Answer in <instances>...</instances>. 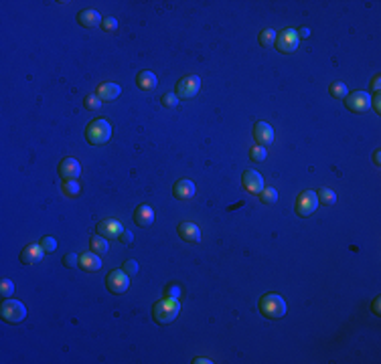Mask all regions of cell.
<instances>
[{
    "label": "cell",
    "instance_id": "obj_20",
    "mask_svg": "<svg viewBox=\"0 0 381 364\" xmlns=\"http://www.w3.org/2000/svg\"><path fill=\"white\" fill-rule=\"evenodd\" d=\"M172 192H174V196L178 198V200H186V198H193L195 196V182L193 180H178L176 184H174V188H172Z\"/></svg>",
    "mask_w": 381,
    "mask_h": 364
},
{
    "label": "cell",
    "instance_id": "obj_7",
    "mask_svg": "<svg viewBox=\"0 0 381 364\" xmlns=\"http://www.w3.org/2000/svg\"><path fill=\"white\" fill-rule=\"evenodd\" d=\"M316 206H318V196H316V192H314V190H304V192L298 194L294 208H296V214H298V216H310V214L316 210Z\"/></svg>",
    "mask_w": 381,
    "mask_h": 364
},
{
    "label": "cell",
    "instance_id": "obj_5",
    "mask_svg": "<svg viewBox=\"0 0 381 364\" xmlns=\"http://www.w3.org/2000/svg\"><path fill=\"white\" fill-rule=\"evenodd\" d=\"M105 287H107L111 293L122 295V293H126L128 287H130V275H128L124 269H113V271H109L107 277H105Z\"/></svg>",
    "mask_w": 381,
    "mask_h": 364
},
{
    "label": "cell",
    "instance_id": "obj_11",
    "mask_svg": "<svg viewBox=\"0 0 381 364\" xmlns=\"http://www.w3.org/2000/svg\"><path fill=\"white\" fill-rule=\"evenodd\" d=\"M57 170L63 180H79V176H81V164L75 158H63L59 162Z\"/></svg>",
    "mask_w": 381,
    "mask_h": 364
},
{
    "label": "cell",
    "instance_id": "obj_14",
    "mask_svg": "<svg viewBox=\"0 0 381 364\" xmlns=\"http://www.w3.org/2000/svg\"><path fill=\"white\" fill-rule=\"evenodd\" d=\"M178 237L186 243H199L201 241V229L195 222L184 220V222L178 224Z\"/></svg>",
    "mask_w": 381,
    "mask_h": 364
},
{
    "label": "cell",
    "instance_id": "obj_32",
    "mask_svg": "<svg viewBox=\"0 0 381 364\" xmlns=\"http://www.w3.org/2000/svg\"><path fill=\"white\" fill-rule=\"evenodd\" d=\"M63 265L69 267V269L79 267V257H77V253H67V255L63 257Z\"/></svg>",
    "mask_w": 381,
    "mask_h": 364
},
{
    "label": "cell",
    "instance_id": "obj_42",
    "mask_svg": "<svg viewBox=\"0 0 381 364\" xmlns=\"http://www.w3.org/2000/svg\"><path fill=\"white\" fill-rule=\"evenodd\" d=\"M373 309H375V313H379V297L375 299V303H373Z\"/></svg>",
    "mask_w": 381,
    "mask_h": 364
},
{
    "label": "cell",
    "instance_id": "obj_41",
    "mask_svg": "<svg viewBox=\"0 0 381 364\" xmlns=\"http://www.w3.org/2000/svg\"><path fill=\"white\" fill-rule=\"evenodd\" d=\"M195 362H197V364H205V362H207V364H211V360H209V358H197Z\"/></svg>",
    "mask_w": 381,
    "mask_h": 364
},
{
    "label": "cell",
    "instance_id": "obj_2",
    "mask_svg": "<svg viewBox=\"0 0 381 364\" xmlns=\"http://www.w3.org/2000/svg\"><path fill=\"white\" fill-rule=\"evenodd\" d=\"M286 309H288V305H286L284 297L278 293H265L259 299V311H261V315H265L270 320H278V317L286 315Z\"/></svg>",
    "mask_w": 381,
    "mask_h": 364
},
{
    "label": "cell",
    "instance_id": "obj_3",
    "mask_svg": "<svg viewBox=\"0 0 381 364\" xmlns=\"http://www.w3.org/2000/svg\"><path fill=\"white\" fill-rule=\"evenodd\" d=\"M85 138L91 146H99V144H105L109 138H111V125L109 121L105 119H93L87 123L85 127Z\"/></svg>",
    "mask_w": 381,
    "mask_h": 364
},
{
    "label": "cell",
    "instance_id": "obj_9",
    "mask_svg": "<svg viewBox=\"0 0 381 364\" xmlns=\"http://www.w3.org/2000/svg\"><path fill=\"white\" fill-rule=\"evenodd\" d=\"M199 87H201V79H199L197 75H186V77H182V79L178 81V85H176V95H178L180 99H190V97H195V95L199 93Z\"/></svg>",
    "mask_w": 381,
    "mask_h": 364
},
{
    "label": "cell",
    "instance_id": "obj_35",
    "mask_svg": "<svg viewBox=\"0 0 381 364\" xmlns=\"http://www.w3.org/2000/svg\"><path fill=\"white\" fill-rule=\"evenodd\" d=\"M122 269L130 275V277H134L136 273H138V263L134 261V259H128V261H124V265H122Z\"/></svg>",
    "mask_w": 381,
    "mask_h": 364
},
{
    "label": "cell",
    "instance_id": "obj_22",
    "mask_svg": "<svg viewBox=\"0 0 381 364\" xmlns=\"http://www.w3.org/2000/svg\"><path fill=\"white\" fill-rule=\"evenodd\" d=\"M89 247H91V251L97 253V255L109 253V243H107V239H103L101 235H93L91 241H89Z\"/></svg>",
    "mask_w": 381,
    "mask_h": 364
},
{
    "label": "cell",
    "instance_id": "obj_18",
    "mask_svg": "<svg viewBox=\"0 0 381 364\" xmlns=\"http://www.w3.org/2000/svg\"><path fill=\"white\" fill-rule=\"evenodd\" d=\"M152 220H154V210H152L148 204L136 206V210H134V222H136L138 226H150Z\"/></svg>",
    "mask_w": 381,
    "mask_h": 364
},
{
    "label": "cell",
    "instance_id": "obj_21",
    "mask_svg": "<svg viewBox=\"0 0 381 364\" xmlns=\"http://www.w3.org/2000/svg\"><path fill=\"white\" fill-rule=\"evenodd\" d=\"M136 83H138V87H140V89L150 91V89H154V87H156V75H154V73H150V71H140V73H138V77H136Z\"/></svg>",
    "mask_w": 381,
    "mask_h": 364
},
{
    "label": "cell",
    "instance_id": "obj_33",
    "mask_svg": "<svg viewBox=\"0 0 381 364\" xmlns=\"http://www.w3.org/2000/svg\"><path fill=\"white\" fill-rule=\"evenodd\" d=\"M101 28H103L105 32H113V30L118 28V20H116L113 16H107V18L101 20Z\"/></svg>",
    "mask_w": 381,
    "mask_h": 364
},
{
    "label": "cell",
    "instance_id": "obj_27",
    "mask_svg": "<svg viewBox=\"0 0 381 364\" xmlns=\"http://www.w3.org/2000/svg\"><path fill=\"white\" fill-rule=\"evenodd\" d=\"M330 95L332 97H336V99H345L347 97V85L345 83H340V81H334V83H330Z\"/></svg>",
    "mask_w": 381,
    "mask_h": 364
},
{
    "label": "cell",
    "instance_id": "obj_34",
    "mask_svg": "<svg viewBox=\"0 0 381 364\" xmlns=\"http://www.w3.org/2000/svg\"><path fill=\"white\" fill-rule=\"evenodd\" d=\"M162 105H164V107H176V105H178V97H176L172 91H170V93H164V95H162Z\"/></svg>",
    "mask_w": 381,
    "mask_h": 364
},
{
    "label": "cell",
    "instance_id": "obj_39",
    "mask_svg": "<svg viewBox=\"0 0 381 364\" xmlns=\"http://www.w3.org/2000/svg\"><path fill=\"white\" fill-rule=\"evenodd\" d=\"M296 32H298V38H300V36H302V38H306V36L310 34V28H306V26H304V28H300V30H296Z\"/></svg>",
    "mask_w": 381,
    "mask_h": 364
},
{
    "label": "cell",
    "instance_id": "obj_8",
    "mask_svg": "<svg viewBox=\"0 0 381 364\" xmlns=\"http://www.w3.org/2000/svg\"><path fill=\"white\" fill-rule=\"evenodd\" d=\"M298 32L294 30V28H284L282 32H278V36H276V49L280 51V53H284V55H288V53H294L296 51V47H298Z\"/></svg>",
    "mask_w": 381,
    "mask_h": 364
},
{
    "label": "cell",
    "instance_id": "obj_38",
    "mask_svg": "<svg viewBox=\"0 0 381 364\" xmlns=\"http://www.w3.org/2000/svg\"><path fill=\"white\" fill-rule=\"evenodd\" d=\"M371 105L375 107V111H377V113L381 111V103H379V91H375V95L371 97Z\"/></svg>",
    "mask_w": 381,
    "mask_h": 364
},
{
    "label": "cell",
    "instance_id": "obj_16",
    "mask_svg": "<svg viewBox=\"0 0 381 364\" xmlns=\"http://www.w3.org/2000/svg\"><path fill=\"white\" fill-rule=\"evenodd\" d=\"M101 16H99V12L97 10H93V8H85V10H81L79 14H77V22L81 24V26H85V28H93V26H101Z\"/></svg>",
    "mask_w": 381,
    "mask_h": 364
},
{
    "label": "cell",
    "instance_id": "obj_13",
    "mask_svg": "<svg viewBox=\"0 0 381 364\" xmlns=\"http://www.w3.org/2000/svg\"><path fill=\"white\" fill-rule=\"evenodd\" d=\"M253 140L257 142V146H270L272 142H274V129H272V125L270 123H265V121H255V125H253Z\"/></svg>",
    "mask_w": 381,
    "mask_h": 364
},
{
    "label": "cell",
    "instance_id": "obj_15",
    "mask_svg": "<svg viewBox=\"0 0 381 364\" xmlns=\"http://www.w3.org/2000/svg\"><path fill=\"white\" fill-rule=\"evenodd\" d=\"M43 255H45V251H43L41 243H39V245H36V243H30V245H26V247L20 251V263H24V265H32V263L41 261Z\"/></svg>",
    "mask_w": 381,
    "mask_h": 364
},
{
    "label": "cell",
    "instance_id": "obj_31",
    "mask_svg": "<svg viewBox=\"0 0 381 364\" xmlns=\"http://www.w3.org/2000/svg\"><path fill=\"white\" fill-rule=\"evenodd\" d=\"M41 247H43L45 253H53V251L57 249V241H55L53 237H43V239H41Z\"/></svg>",
    "mask_w": 381,
    "mask_h": 364
},
{
    "label": "cell",
    "instance_id": "obj_29",
    "mask_svg": "<svg viewBox=\"0 0 381 364\" xmlns=\"http://www.w3.org/2000/svg\"><path fill=\"white\" fill-rule=\"evenodd\" d=\"M265 156H268V150H265L263 146H253V148L249 150V158H251L253 162H263Z\"/></svg>",
    "mask_w": 381,
    "mask_h": 364
},
{
    "label": "cell",
    "instance_id": "obj_37",
    "mask_svg": "<svg viewBox=\"0 0 381 364\" xmlns=\"http://www.w3.org/2000/svg\"><path fill=\"white\" fill-rule=\"evenodd\" d=\"M120 241H122V243H126V245H130V243L134 241V237H132V233H130L128 229H124V233L120 235Z\"/></svg>",
    "mask_w": 381,
    "mask_h": 364
},
{
    "label": "cell",
    "instance_id": "obj_1",
    "mask_svg": "<svg viewBox=\"0 0 381 364\" xmlns=\"http://www.w3.org/2000/svg\"><path fill=\"white\" fill-rule=\"evenodd\" d=\"M178 313H180V303L176 297H162L152 305V317H154V322H158L162 326L174 322Z\"/></svg>",
    "mask_w": 381,
    "mask_h": 364
},
{
    "label": "cell",
    "instance_id": "obj_26",
    "mask_svg": "<svg viewBox=\"0 0 381 364\" xmlns=\"http://www.w3.org/2000/svg\"><path fill=\"white\" fill-rule=\"evenodd\" d=\"M259 200L263 202V204H276L278 202V192H276V188H272V186H263V190L259 192Z\"/></svg>",
    "mask_w": 381,
    "mask_h": 364
},
{
    "label": "cell",
    "instance_id": "obj_25",
    "mask_svg": "<svg viewBox=\"0 0 381 364\" xmlns=\"http://www.w3.org/2000/svg\"><path fill=\"white\" fill-rule=\"evenodd\" d=\"M276 36H278V32H276L274 28H263V30L259 32V44L270 49L272 44H276Z\"/></svg>",
    "mask_w": 381,
    "mask_h": 364
},
{
    "label": "cell",
    "instance_id": "obj_40",
    "mask_svg": "<svg viewBox=\"0 0 381 364\" xmlns=\"http://www.w3.org/2000/svg\"><path fill=\"white\" fill-rule=\"evenodd\" d=\"M373 89L379 91V75H375V79H373Z\"/></svg>",
    "mask_w": 381,
    "mask_h": 364
},
{
    "label": "cell",
    "instance_id": "obj_4",
    "mask_svg": "<svg viewBox=\"0 0 381 364\" xmlns=\"http://www.w3.org/2000/svg\"><path fill=\"white\" fill-rule=\"evenodd\" d=\"M0 317L8 324H18L26 317V307L24 303H20L18 299H10L6 297L2 303H0Z\"/></svg>",
    "mask_w": 381,
    "mask_h": 364
},
{
    "label": "cell",
    "instance_id": "obj_19",
    "mask_svg": "<svg viewBox=\"0 0 381 364\" xmlns=\"http://www.w3.org/2000/svg\"><path fill=\"white\" fill-rule=\"evenodd\" d=\"M120 85L118 83H101L97 89H95V95L101 99V103L103 101H113L118 95H120Z\"/></svg>",
    "mask_w": 381,
    "mask_h": 364
},
{
    "label": "cell",
    "instance_id": "obj_6",
    "mask_svg": "<svg viewBox=\"0 0 381 364\" xmlns=\"http://www.w3.org/2000/svg\"><path fill=\"white\" fill-rule=\"evenodd\" d=\"M345 105L353 113H365L371 107V97L367 91H353V93H347Z\"/></svg>",
    "mask_w": 381,
    "mask_h": 364
},
{
    "label": "cell",
    "instance_id": "obj_28",
    "mask_svg": "<svg viewBox=\"0 0 381 364\" xmlns=\"http://www.w3.org/2000/svg\"><path fill=\"white\" fill-rule=\"evenodd\" d=\"M83 105H85V109H89V111H95V109H99L101 107V99L95 95V93H89V95H85V99H83Z\"/></svg>",
    "mask_w": 381,
    "mask_h": 364
},
{
    "label": "cell",
    "instance_id": "obj_17",
    "mask_svg": "<svg viewBox=\"0 0 381 364\" xmlns=\"http://www.w3.org/2000/svg\"><path fill=\"white\" fill-rule=\"evenodd\" d=\"M79 267L83 271H99L101 269V259L97 253L93 251H87V253H81L79 255Z\"/></svg>",
    "mask_w": 381,
    "mask_h": 364
},
{
    "label": "cell",
    "instance_id": "obj_12",
    "mask_svg": "<svg viewBox=\"0 0 381 364\" xmlns=\"http://www.w3.org/2000/svg\"><path fill=\"white\" fill-rule=\"evenodd\" d=\"M241 184H243V188H245L247 192H251V194H259V192L263 190V178H261V174L255 172V170H245L243 176H241Z\"/></svg>",
    "mask_w": 381,
    "mask_h": 364
},
{
    "label": "cell",
    "instance_id": "obj_10",
    "mask_svg": "<svg viewBox=\"0 0 381 364\" xmlns=\"http://www.w3.org/2000/svg\"><path fill=\"white\" fill-rule=\"evenodd\" d=\"M95 231H97V235H101L103 239L113 241V239H120V235L124 233V226H122V222L116 220V218H103V220L97 222Z\"/></svg>",
    "mask_w": 381,
    "mask_h": 364
},
{
    "label": "cell",
    "instance_id": "obj_36",
    "mask_svg": "<svg viewBox=\"0 0 381 364\" xmlns=\"http://www.w3.org/2000/svg\"><path fill=\"white\" fill-rule=\"evenodd\" d=\"M164 295H166V297H176V299H178V295H180V287L174 285V283H170V285H166Z\"/></svg>",
    "mask_w": 381,
    "mask_h": 364
},
{
    "label": "cell",
    "instance_id": "obj_24",
    "mask_svg": "<svg viewBox=\"0 0 381 364\" xmlns=\"http://www.w3.org/2000/svg\"><path fill=\"white\" fill-rule=\"evenodd\" d=\"M316 196H318V202L324 204V206H332V204H336V194H334L330 188H320V190L316 192Z\"/></svg>",
    "mask_w": 381,
    "mask_h": 364
},
{
    "label": "cell",
    "instance_id": "obj_30",
    "mask_svg": "<svg viewBox=\"0 0 381 364\" xmlns=\"http://www.w3.org/2000/svg\"><path fill=\"white\" fill-rule=\"evenodd\" d=\"M14 293V283L10 279H2L0 281V295L2 297H10Z\"/></svg>",
    "mask_w": 381,
    "mask_h": 364
},
{
    "label": "cell",
    "instance_id": "obj_23",
    "mask_svg": "<svg viewBox=\"0 0 381 364\" xmlns=\"http://www.w3.org/2000/svg\"><path fill=\"white\" fill-rule=\"evenodd\" d=\"M61 190H63V194H65L67 198H75V196H79V192H81V184H79L77 180H65L63 186H61Z\"/></svg>",
    "mask_w": 381,
    "mask_h": 364
}]
</instances>
